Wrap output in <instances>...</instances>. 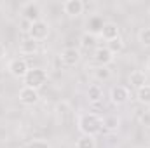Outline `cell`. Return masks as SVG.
Returning a JSON list of instances; mask_svg holds the SVG:
<instances>
[{"instance_id": "2", "label": "cell", "mask_w": 150, "mask_h": 148, "mask_svg": "<svg viewBox=\"0 0 150 148\" xmlns=\"http://www.w3.org/2000/svg\"><path fill=\"white\" fill-rule=\"evenodd\" d=\"M49 75L44 68H30L26 75L23 77V85L25 87H32V89H40L45 82H47Z\"/></svg>"}, {"instance_id": "25", "label": "cell", "mask_w": 150, "mask_h": 148, "mask_svg": "<svg viewBox=\"0 0 150 148\" xmlns=\"http://www.w3.org/2000/svg\"><path fill=\"white\" fill-rule=\"evenodd\" d=\"M4 56H5V51H4V47H2V45H0V59H2V58H4Z\"/></svg>"}, {"instance_id": "11", "label": "cell", "mask_w": 150, "mask_h": 148, "mask_svg": "<svg viewBox=\"0 0 150 148\" xmlns=\"http://www.w3.org/2000/svg\"><path fill=\"white\" fill-rule=\"evenodd\" d=\"M100 35L105 38L107 42H110V40H113V38L120 37V28H119V25H115V23H112V21H107Z\"/></svg>"}, {"instance_id": "8", "label": "cell", "mask_w": 150, "mask_h": 148, "mask_svg": "<svg viewBox=\"0 0 150 148\" xmlns=\"http://www.w3.org/2000/svg\"><path fill=\"white\" fill-rule=\"evenodd\" d=\"M93 59H94L96 66H108L113 61V54L107 47H96L94 54H93Z\"/></svg>"}, {"instance_id": "22", "label": "cell", "mask_w": 150, "mask_h": 148, "mask_svg": "<svg viewBox=\"0 0 150 148\" xmlns=\"http://www.w3.org/2000/svg\"><path fill=\"white\" fill-rule=\"evenodd\" d=\"M138 40H140L142 45L150 47V28H142L140 33H138Z\"/></svg>"}, {"instance_id": "5", "label": "cell", "mask_w": 150, "mask_h": 148, "mask_svg": "<svg viewBox=\"0 0 150 148\" xmlns=\"http://www.w3.org/2000/svg\"><path fill=\"white\" fill-rule=\"evenodd\" d=\"M7 70H9V73L12 75V77H16V78H23L30 68H28L26 59H23V58H14V59L9 61Z\"/></svg>"}, {"instance_id": "23", "label": "cell", "mask_w": 150, "mask_h": 148, "mask_svg": "<svg viewBox=\"0 0 150 148\" xmlns=\"http://www.w3.org/2000/svg\"><path fill=\"white\" fill-rule=\"evenodd\" d=\"M138 122L143 125V127H150V111H142L138 115Z\"/></svg>"}, {"instance_id": "15", "label": "cell", "mask_w": 150, "mask_h": 148, "mask_svg": "<svg viewBox=\"0 0 150 148\" xmlns=\"http://www.w3.org/2000/svg\"><path fill=\"white\" fill-rule=\"evenodd\" d=\"M87 99L91 103H100L103 99V89L98 85V84H93L87 87Z\"/></svg>"}, {"instance_id": "16", "label": "cell", "mask_w": 150, "mask_h": 148, "mask_svg": "<svg viewBox=\"0 0 150 148\" xmlns=\"http://www.w3.org/2000/svg\"><path fill=\"white\" fill-rule=\"evenodd\" d=\"M101 122H103V129L105 131H117L119 127H120V118L117 117V115H107L105 118H101Z\"/></svg>"}, {"instance_id": "6", "label": "cell", "mask_w": 150, "mask_h": 148, "mask_svg": "<svg viewBox=\"0 0 150 148\" xmlns=\"http://www.w3.org/2000/svg\"><path fill=\"white\" fill-rule=\"evenodd\" d=\"M40 96H38V91L37 89H32V87H21L19 89V101L25 105V106H33L37 105Z\"/></svg>"}, {"instance_id": "17", "label": "cell", "mask_w": 150, "mask_h": 148, "mask_svg": "<svg viewBox=\"0 0 150 148\" xmlns=\"http://www.w3.org/2000/svg\"><path fill=\"white\" fill-rule=\"evenodd\" d=\"M93 75H94L96 80H100V82H107V80L112 78V70H110L108 66H96V68L93 70Z\"/></svg>"}, {"instance_id": "19", "label": "cell", "mask_w": 150, "mask_h": 148, "mask_svg": "<svg viewBox=\"0 0 150 148\" xmlns=\"http://www.w3.org/2000/svg\"><path fill=\"white\" fill-rule=\"evenodd\" d=\"M105 47H107L113 56H115V54H119V52H122V51H124V40H122V37L113 38V40H110V42H107V45H105Z\"/></svg>"}, {"instance_id": "18", "label": "cell", "mask_w": 150, "mask_h": 148, "mask_svg": "<svg viewBox=\"0 0 150 148\" xmlns=\"http://www.w3.org/2000/svg\"><path fill=\"white\" fill-rule=\"evenodd\" d=\"M136 99L142 103V105H145V106H149L150 105V85H143V87H140V89H136Z\"/></svg>"}, {"instance_id": "14", "label": "cell", "mask_w": 150, "mask_h": 148, "mask_svg": "<svg viewBox=\"0 0 150 148\" xmlns=\"http://www.w3.org/2000/svg\"><path fill=\"white\" fill-rule=\"evenodd\" d=\"M129 84H131L133 87H136V89L147 85V75H145V72H142V70L131 72V75H129Z\"/></svg>"}, {"instance_id": "7", "label": "cell", "mask_w": 150, "mask_h": 148, "mask_svg": "<svg viewBox=\"0 0 150 148\" xmlns=\"http://www.w3.org/2000/svg\"><path fill=\"white\" fill-rule=\"evenodd\" d=\"M129 99V89L126 85H113L110 89V101L113 105H124Z\"/></svg>"}, {"instance_id": "24", "label": "cell", "mask_w": 150, "mask_h": 148, "mask_svg": "<svg viewBox=\"0 0 150 148\" xmlns=\"http://www.w3.org/2000/svg\"><path fill=\"white\" fill-rule=\"evenodd\" d=\"M26 148H51V145L47 141H44V140H35V141H32Z\"/></svg>"}, {"instance_id": "20", "label": "cell", "mask_w": 150, "mask_h": 148, "mask_svg": "<svg viewBox=\"0 0 150 148\" xmlns=\"http://www.w3.org/2000/svg\"><path fill=\"white\" fill-rule=\"evenodd\" d=\"M96 40H98L96 35H93L89 32H84L82 37H80V45L84 49H93V47H96Z\"/></svg>"}, {"instance_id": "26", "label": "cell", "mask_w": 150, "mask_h": 148, "mask_svg": "<svg viewBox=\"0 0 150 148\" xmlns=\"http://www.w3.org/2000/svg\"><path fill=\"white\" fill-rule=\"evenodd\" d=\"M149 70H150V59H149Z\"/></svg>"}, {"instance_id": "3", "label": "cell", "mask_w": 150, "mask_h": 148, "mask_svg": "<svg viewBox=\"0 0 150 148\" xmlns=\"http://www.w3.org/2000/svg\"><path fill=\"white\" fill-rule=\"evenodd\" d=\"M21 16L25 21H28L30 25L37 23L42 19V9L38 5V2H26L23 7H21Z\"/></svg>"}, {"instance_id": "21", "label": "cell", "mask_w": 150, "mask_h": 148, "mask_svg": "<svg viewBox=\"0 0 150 148\" xmlns=\"http://www.w3.org/2000/svg\"><path fill=\"white\" fill-rule=\"evenodd\" d=\"M75 148H96V140H94V136H86V134H82V136L77 140Z\"/></svg>"}, {"instance_id": "1", "label": "cell", "mask_w": 150, "mask_h": 148, "mask_svg": "<svg viewBox=\"0 0 150 148\" xmlns=\"http://www.w3.org/2000/svg\"><path fill=\"white\" fill-rule=\"evenodd\" d=\"M79 131L86 136H96L103 131V122L96 113H82L79 117Z\"/></svg>"}, {"instance_id": "10", "label": "cell", "mask_w": 150, "mask_h": 148, "mask_svg": "<svg viewBox=\"0 0 150 148\" xmlns=\"http://www.w3.org/2000/svg\"><path fill=\"white\" fill-rule=\"evenodd\" d=\"M84 9H86V4H84L82 0H67V2H63V11H65V14H68V16H72V18L80 16V14L84 12Z\"/></svg>"}, {"instance_id": "13", "label": "cell", "mask_w": 150, "mask_h": 148, "mask_svg": "<svg viewBox=\"0 0 150 148\" xmlns=\"http://www.w3.org/2000/svg\"><path fill=\"white\" fill-rule=\"evenodd\" d=\"M103 26H105L103 18H101V16H93V18L89 19V23H87V32L93 33V35H100L101 30H103Z\"/></svg>"}, {"instance_id": "9", "label": "cell", "mask_w": 150, "mask_h": 148, "mask_svg": "<svg viewBox=\"0 0 150 148\" xmlns=\"http://www.w3.org/2000/svg\"><path fill=\"white\" fill-rule=\"evenodd\" d=\"M59 59H61V63H63L65 66H75V65L80 61V52H79V49H75V47H67V49L61 51Z\"/></svg>"}, {"instance_id": "12", "label": "cell", "mask_w": 150, "mask_h": 148, "mask_svg": "<svg viewBox=\"0 0 150 148\" xmlns=\"http://www.w3.org/2000/svg\"><path fill=\"white\" fill-rule=\"evenodd\" d=\"M38 51V42L35 40H32V38H25V40H21V44H19V52L21 54H25V56H30V54H35Z\"/></svg>"}, {"instance_id": "4", "label": "cell", "mask_w": 150, "mask_h": 148, "mask_svg": "<svg viewBox=\"0 0 150 148\" xmlns=\"http://www.w3.org/2000/svg\"><path fill=\"white\" fill-rule=\"evenodd\" d=\"M49 32H51L49 23H47V21H44V19H40V21L33 23V25L30 26L28 37L32 38V40H35V42H44L45 38L49 37Z\"/></svg>"}]
</instances>
